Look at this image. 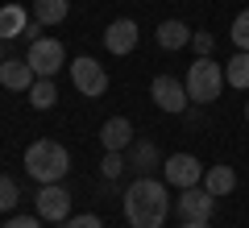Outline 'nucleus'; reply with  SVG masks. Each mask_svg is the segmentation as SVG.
<instances>
[{
    "label": "nucleus",
    "instance_id": "obj_1",
    "mask_svg": "<svg viewBox=\"0 0 249 228\" xmlns=\"http://www.w3.org/2000/svg\"><path fill=\"white\" fill-rule=\"evenodd\" d=\"M170 216V187L162 178L137 175L124 191V220L129 228H162Z\"/></svg>",
    "mask_w": 249,
    "mask_h": 228
},
{
    "label": "nucleus",
    "instance_id": "obj_2",
    "mask_svg": "<svg viewBox=\"0 0 249 228\" xmlns=\"http://www.w3.org/2000/svg\"><path fill=\"white\" fill-rule=\"evenodd\" d=\"M71 170V154L58 145V141H34L25 149V175L34 178L37 187L42 183H62Z\"/></svg>",
    "mask_w": 249,
    "mask_h": 228
},
{
    "label": "nucleus",
    "instance_id": "obj_3",
    "mask_svg": "<svg viewBox=\"0 0 249 228\" xmlns=\"http://www.w3.org/2000/svg\"><path fill=\"white\" fill-rule=\"evenodd\" d=\"M183 88H187V100L191 104H212L224 91V67L212 62V58H196L183 75Z\"/></svg>",
    "mask_w": 249,
    "mask_h": 228
},
{
    "label": "nucleus",
    "instance_id": "obj_4",
    "mask_svg": "<svg viewBox=\"0 0 249 228\" xmlns=\"http://www.w3.org/2000/svg\"><path fill=\"white\" fill-rule=\"evenodd\" d=\"M25 62L34 67L37 79H54V75L67 67V50H62V42H54V37H37V42H29Z\"/></svg>",
    "mask_w": 249,
    "mask_h": 228
},
{
    "label": "nucleus",
    "instance_id": "obj_5",
    "mask_svg": "<svg viewBox=\"0 0 249 228\" xmlns=\"http://www.w3.org/2000/svg\"><path fill=\"white\" fill-rule=\"evenodd\" d=\"M162 183L178 187V191L199 187L204 183V162H199L196 154H170V158H162Z\"/></svg>",
    "mask_w": 249,
    "mask_h": 228
},
{
    "label": "nucleus",
    "instance_id": "obj_6",
    "mask_svg": "<svg viewBox=\"0 0 249 228\" xmlns=\"http://www.w3.org/2000/svg\"><path fill=\"white\" fill-rule=\"evenodd\" d=\"M34 208L46 224H62V220H71V191L62 183H42L34 195Z\"/></svg>",
    "mask_w": 249,
    "mask_h": 228
},
{
    "label": "nucleus",
    "instance_id": "obj_7",
    "mask_svg": "<svg viewBox=\"0 0 249 228\" xmlns=\"http://www.w3.org/2000/svg\"><path fill=\"white\" fill-rule=\"evenodd\" d=\"M71 83H75V91H79V96L96 100V96H104V91H108V67H100L96 58L79 54V58L71 62Z\"/></svg>",
    "mask_w": 249,
    "mask_h": 228
},
{
    "label": "nucleus",
    "instance_id": "obj_8",
    "mask_svg": "<svg viewBox=\"0 0 249 228\" xmlns=\"http://www.w3.org/2000/svg\"><path fill=\"white\" fill-rule=\"evenodd\" d=\"M150 100L162 108V112H183L191 100H187V88H183V79H175V75H154V83H150Z\"/></svg>",
    "mask_w": 249,
    "mask_h": 228
},
{
    "label": "nucleus",
    "instance_id": "obj_9",
    "mask_svg": "<svg viewBox=\"0 0 249 228\" xmlns=\"http://www.w3.org/2000/svg\"><path fill=\"white\" fill-rule=\"evenodd\" d=\"M212 208H216V195L208 191L204 183H199V187H187V191H178V199H175L178 220H212Z\"/></svg>",
    "mask_w": 249,
    "mask_h": 228
},
{
    "label": "nucleus",
    "instance_id": "obj_10",
    "mask_svg": "<svg viewBox=\"0 0 249 228\" xmlns=\"http://www.w3.org/2000/svg\"><path fill=\"white\" fill-rule=\"evenodd\" d=\"M137 37H142L137 21L116 17V21H108V29H104V50H108V54H116V58H121V54H133Z\"/></svg>",
    "mask_w": 249,
    "mask_h": 228
},
{
    "label": "nucleus",
    "instance_id": "obj_11",
    "mask_svg": "<svg viewBox=\"0 0 249 228\" xmlns=\"http://www.w3.org/2000/svg\"><path fill=\"white\" fill-rule=\"evenodd\" d=\"M133 124L124 121V116H108L104 124H100V145L104 149H116V154H124V149L133 145Z\"/></svg>",
    "mask_w": 249,
    "mask_h": 228
},
{
    "label": "nucleus",
    "instance_id": "obj_12",
    "mask_svg": "<svg viewBox=\"0 0 249 228\" xmlns=\"http://www.w3.org/2000/svg\"><path fill=\"white\" fill-rule=\"evenodd\" d=\"M34 67H29L25 58H9V62H0V88L4 91H29L34 88Z\"/></svg>",
    "mask_w": 249,
    "mask_h": 228
},
{
    "label": "nucleus",
    "instance_id": "obj_13",
    "mask_svg": "<svg viewBox=\"0 0 249 228\" xmlns=\"http://www.w3.org/2000/svg\"><path fill=\"white\" fill-rule=\"evenodd\" d=\"M129 166L137 170V175H150V170H162V154H158V145L154 141H133L129 145Z\"/></svg>",
    "mask_w": 249,
    "mask_h": 228
},
{
    "label": "nucleus",
    "instance_id": "obj_14",
    "mask_svg": "<svg viewBox=\"0 0 249 228\" xmlns=\"http://www.w3.org/2000/svg\"><path fill=\"white\" fill-rule=\"evenodd\" d=\"M224 83L237 88V91H249V50H237L224 62Z\"/></svg>",
    "mask_w": 249,
    "mask_h": 228
},
{
    "label": "nucleus",
    "instance_id": "obj_15",
    "mask_svg": "<svg viewBox=\"0 0 249 228\" xmlns=\"http://www.w3.org/2000/svg\"><path fill=\"white\" fill-rule=\"evenodd\" d=\"M158 46L162 50H183V46H191V29L183 21H162L158 25Z\"/></svg>",
    "mask_w": 249,
    "mask_h": 228
},
{
    "label": "nucleus",
    "instance_id": "obj_16",
    "mask_svg": "<svg viewBox=\"0 0 249 228\" xmlns=\"http://www.w3.org/2000/svg\"><path fill=\"white\" fill-rule=\"evenodd\" d=\"M204 187L220 199V195H229L232 187H237V170H232V166H208L204 170Z\"/></svg>",
    "mask_w": 249,
    "mask_h": 228
},
{
    "label": "nucleus",
    "instance_id": "obj_17",
    "mask_svg": "<svg viewBox=\"0 0 249 228\" xmlns=\"http://www.w3.org/2000/svg\"><path fill=\"white\" fill-rule=\"evenodd\" d=\"M29 25V13L17 9V4H9V9H0V42H9V37H21Z\"/></svg>",
    "mask_w": 249,
    "mask_h": 228
},
{
    "label": "nucleus",
    "instance_id": "obj_18",
    "mask_svg": "<svg viewBox=\"0 0 249 228\" xmlns=\"http://www.w3.org/2000/svg\"><path fill=\"white\" fill-rule=\"evenodd\" d=\"M67 13H71L67 0H34V21H42V25H62Z\"/></svg>",
    "mask_w": 249,
    "mask_h": 228
},
{
    "label": "nucleus",
    "instance_id": "obj_19",
    "mask_svg": "<svg viewBox=\"0 0 249 228\" xmlns=\"http://www.w3.org/2000/svg\"><path fill=\"white\" fill-rule=\"evenodd\" d=\"M29 104H34L37 112H46V108L58 104V88H54V79H34V88H29Z\"/></svg>",
    "mask_w": 249,
    "mask_h": 228
},
{
    "label": "nucleus",
    "instance_id": "obj_20",
    "mask_svg": "<svg viewBox=\"0 0 249 228\" xmlns=\"http://www.w3.org/2000/svg\"><path fill=\"white\" fill-rule=\"evenodd\" d=\"M129 170V162H124V154H116V149H104V162H100V175L108 178V183H116V178Z\"/></svg>",
    "mask_w": 249,
    "mask_h": 228
},
{
    "label": "nucleus",
    "instance_id": "obj_21",
    "mask_svg": "<svg viewBox=\"0 0 249 228\" xmlns=\"http://www.w3.org/2000/svg\"><path fill=\"white\" fill-rule=\"evenodd\" d=\"M232 46L237 50H249V9L237 13V21H232Z\"/></svg>",
    "mask_w": 249,
    "mask_h": 228
},
{
    "label": "nucleus",
    "instance_id": "obj_22",
    "mask_svg": "<svg viewBox=\"0 0 249 228\" xmlns=\"http://www.w3.org/2000/svg\"><path fill=\"white\" fill-rule=\"evenodd\" d=\"M17 199H21L17 183H13V178H4V175H0V211H13V208H17Z\"/></svg>",
    "mask_w": 249,
    "mask_h": 228
},
{
    "label": "nucleus",
    "instance_id": "obj_23",
    "mask_svg": "<svg viewBox=\"0 0 249 228\" xmlns=\"http://www.w3.org/2000/svg\"><path fill=\"white\" fill-rule=\"evenodd\" d=\"M191 46H196V54H199V58H212V50H216V37L204 29V34H191Z\"/></svg>",
    "mask_w": 249,
    "mask_h": 228
},
{
    "label": "nucleus",
    "instance_id": "obj_24",
    "mask_svg": "<svg viewBox=\"0 0 249 228\" xmlns=\"http://www.w3.org/2000/svg\"><path fill=\"white\" fill-rule=\"evenodd\" d=\"M0 228H42V216H13V220H4Z\"/></svg>",
    "mask_w": 249,
    "mask_h": 228
},
{
    "label": "nucleus",
    "instance_id": "obj_25",
    "mask_svg": "<svg viewBox=\"0 0 249 228\" xmlns=\"http://www.w3.org/2000/svg\"><path fill=\"white\" fill-rule=\"evenodd\" d=\"M67 228H104V224H100V216L83 211V216H71V220H67Z\"/></svg>",
    "mask_w": 249,
    "mask_h": 228
},
{
    "label": "nucleus",
    "instance_id": "obj_26",
    "mask_svg": "<svg viewBox=\"0 0 249 228\" xmlns=\"http://www.w3.org/2000/svg\"><path fill=\"white\" fill-rule=\"evenodd\" d=\"M37 34H42V21H29V25H25V34H21V37H29V42H37Z\"/></svg>",
    "mask_w": 249,
    "mask_h": 228
},
{
    "label": "nucleus",
    "instance_id": "obj_27",
    "mask_svg": "<svg viewBox=\"0 0 249 228\" xmlns=\"http://www.w3.org/2000/svg\"><path fill=\"white\" fill-rule=\"evenodd\" d=\"M178 228H208V220H183Z\"/></svg>",
    "mask_w": 249,
    "mask_h": 228
},
{
    "label": "nucleus",
    "instance_id": "obj_28",
    "mask_svg": "<svg viewBox=\"0 0 249 228\" xmlns=\"http://www.w3.org/2000/svg\"><path fill=\"white\" fill-rule=\"evenodd\" d=\"M0 62H4V42H0Z\"/></svg>",
    "mask_w": 249,
    "mask_h": 228
},
{
    "label": "nucleus",
    "instance_id": "obj_29",
    "mask_svg": "<svg viewBox=\"0 0 249 228\" xmlns=\"http://www.w3.org/2000/svg\"><path fill=\"white\" fill-rule=\"evenodd\" d=\"M245 121H249V100H245Z\"/></svg>",
    "mask_w": 249,
    "mask_h": 228
}]
</instances>
